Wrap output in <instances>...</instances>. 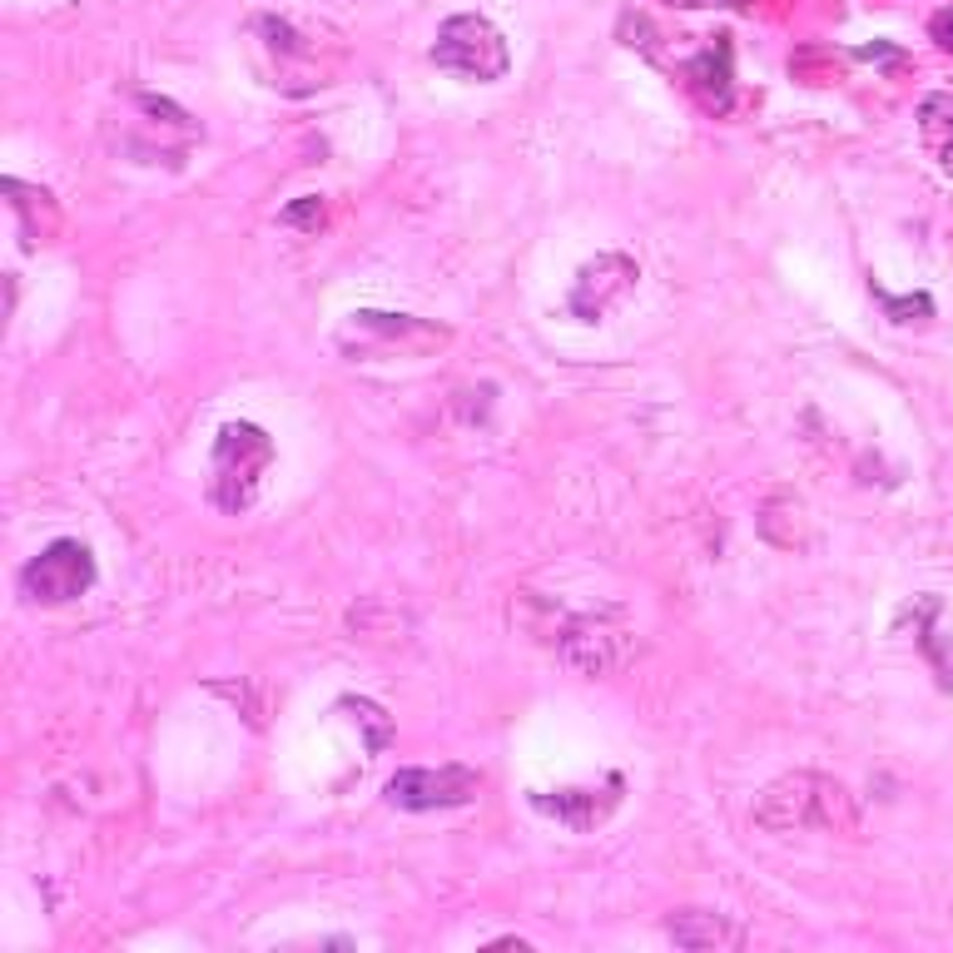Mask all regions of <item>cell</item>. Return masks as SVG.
I'll use <instances>...</instances> for the list:
<instances>
[{
  "label": "cell",
  "instance_id": "1",
  "mask_svg": "<svg viewBox=\"0 0 953 953\" xmlns=\"http://www.w3.org/2000/svg\"><path fill=\"white\" fill-rule=\"evenodd\" d=\"M754 820H760L764 829H854L859 814H854V800L839 780L800 770V774L774 780L770 790L760 794Z\"/></svg>",
  "mask_w": 953,
  "mask_h": 953
},
{
  "label": "cell",
  "instance_id": "2",
  "mask_svg": "<svg viewBox=\"0 0 953 953\" xmlns=\"http://www.w3.org/2000/svg\"><path fill=\"white\" fill-rule=\"evenodd\" d=\"M268 467H274V442H268L264 427L224 422L214 442V462H208V496L224 512H248L258 502Z\"/></svg>",
  "mask_w": 953,
  "mask_h": 953
},
{
  "label": "cell",
  "instance_id": "3",
  "mask_svg": "<svg viewBox=\"0 0 953 953\" xmlns=\"http://www.w3.org/2000/svg\"><path fill=\"white\" fill-rule=\"evenodd\" d=\"M432 65L452 69L462 79H502L512 65V50H506L502 30L486 15H452L442 20L432 40Z\"/></svg>",
  "mask_w": 953,
  "mask_h": 953
},
{
  "label": "cell",
  "instance_id": "4",
  "mask_svg": "<svg viewBox=\"0 0 953 953\" xmlns=\"http://www.w3.org/2000/svg\"><path fill=\"white\" fill-rule=\"evenodd\" d=\"M95 586V556H89L85 542H50L35 561H25L20 571V591L30 601H45V606H60V601H75Z\"/></svg>",
  "mask_w": 953,
  "mask_h": 953
},
{
  "label": "cell",
  "instance_id": "5",
  "mask_svg": "<svg viewBox=\"0 0 953 953\" xmlns=\"http://www.w3.org/2000/svg\"><path fill=\"white\" fill-rule=\"evenodd\" d=\"M635 651V631L621 621V611H601V615H581V621L566 625L561 635V655L566 665H576L581 675H606L615 665H625Z\"/></svg>",
  "mask_w": 953,
  "mask_h": 953
},
{
  "label": "cell",
  "instance_id": "6",
  "mask_svg": "<svg viewBox=\"0 0 953 953\" xmlns=\"http://www.w3.org/2000/svg\"><path fill=\"white\" fill-rule=\"evenodd\" d=\"M476 774L462 764H442V770H397L387 780V800L397 810H452L476 794Z\"/></svg>",
  "mask_w": 953,
  "mask_h": 953
},
{
  "label": "cell",
  "instance_id": "7",
  "mask_svg": "<svg viewBox=\"0 0 953 953\" xmlns=\"http://www.w3.org/2000/svg\"><path fill=\"white\" fill-rule=\"evenodd\" d=\"M532 804L552 820H561L566 829H596L606 814L621 804V780H606V790H561V794H532Z\"/></svg>",
  "mask_w": 953,
  "mask_h": 953
},
{
  "label": "cell",
  "instance_id": "8",
  "mask_svg": "<svg viewBox=\"0 0 953 953\" xmlns=\"http://www.w3.org/2000/svg\"><path fill=\"white\" fill-rule=\"evenodd\" d=\"M665 933H671L681 949H740L745 943L740 923H730L715 909H675L671 919H665Z\"/></svg>",
  "mask_w": 953,
  "mask_h": 953
},
{
  "label": "cell",
  "instance_id": "9",
  "mask_svg": "<svg viewBox=\"0 0 953 953\" xmlns=\"http://www.w3.org/2000/svg\"><path fill=\"white\" fill-rule=\"evenodd\" d=\"M919 129L923 139L933 144V154H939L943 169H953V95H923L919 105Z\"/></svg>",
  "mask_w": 953,
  "mask_h": 953
},
{
  "label": "cell",
  "instance_id": "10",
  "mask_svg": "<svg viewBox=\"0 0 953 953\" xmlns=\"http://www.w3.org/2000/svg\"><path fill=\"white\" fill-rule=\"evenodd\" d=\"M929 35L939 40V50H949L953 55V10H939V15L929 20Z\"/></svg>",
  "mask_w": 953,
  "mask_h": 953
},
{
  "label": "cell",
  "instance_id": "11",
  "mask_svg": "<svg viewBox=\"0 0 953 953\" xmlns=\"http://www.w3.org/2000/svg\"><path fill=\"white\" fill-rule=\"evenodd\" d=\"M323 214V208H318V199H308V204H298V208H288V224H313V218Z\"/></svg>",
  "mask_w": 953,
  "mask_h": 953
}]
</instances>
